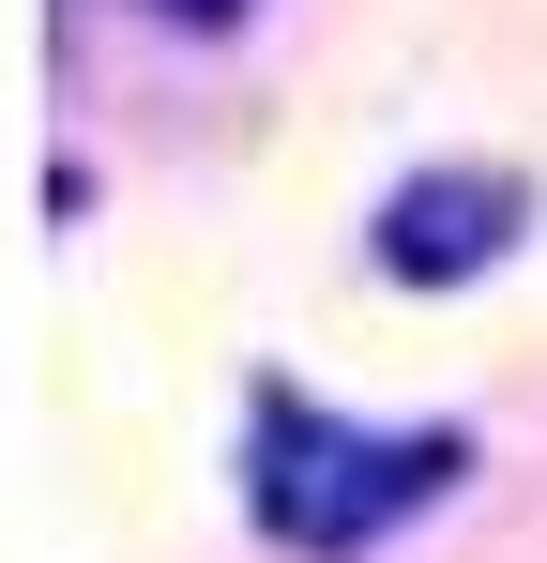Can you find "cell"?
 <instances>
[{
    "instance_id": "1",
    "label": "cell",
    "mask_w": 547,
    "mask_h": 563,
    "mask_svg": "<svg viewBox=\"0 0 547 563\" xmlns=\"http://www.w3.org/2000/svg\"><path fill=\"white\" fill-rule=\"evenodd\" d=\"M471 487V427H380V411H335L289 366L244 380V533L289 563H365L395 549L411 518H442Z\"/></svg>"
},
{
    "instance_id": "2",
    "label": "cell",
    "mask_w": 547,
    "mask_h": 563,
    "mask_svg": "<svg viewBox=\"0 0 547 563\" xmlns=\"http://www.w3.org/2000/svg\"><path fill=\"white\" fill-rule=\"evenodd\" d=\"M517 244H533V168H502V153H426L365 198V275L380 289H487Z\"/></svg>"
},
{
    "instance_id": "3",
    "label": "cell",
    "mask_w": 547,
    "mask_h": 563,
    "mask_svg": "<svg viewBox=\"0 0 547 563\" xmlns=\"http://www.w3.org/2000/svg\"><path fill=\"white\" fill-rule=\"evenodd\" d=\"M244 15H259V0H153V31H198V46H213V31H244Z\"/></svg>"
}]
</instances>
